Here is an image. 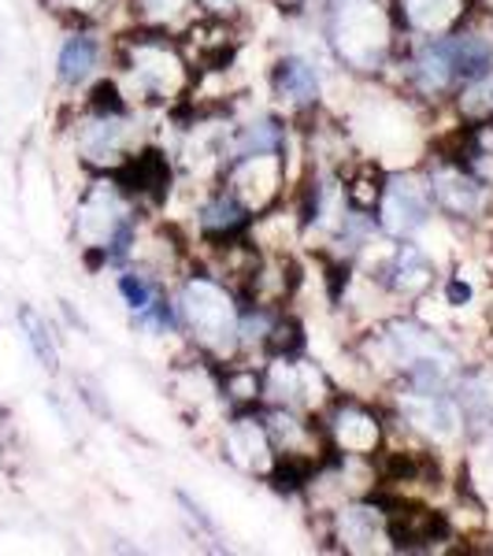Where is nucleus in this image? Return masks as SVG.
Instances as JSON below:
<instances>
[{"label":"nucleus","mask_w":493,"mask_h":556,"mask_svg":"<svg viewBox=\"0 0 493 556\" xmlns=\"http://www.w3.org/2000/svg\"><path fill=\"white\" fill-rule=\"evenodd\" d=\"M330 38L345 64L375 71L390 49V23L375 0H338L330 12Z\"/></svg>","instance_id":"1"},{"label":"nucleus","mask_w":493,"mask_h":556,"mask_svg":"<svg viewBox=\"0 0 493 556\" xmlns=\"http://www.w3.org/2000/svg\"><path fill=\"white\" fill-rule=\"evenodd\" d=\"M178 319L193 330V338L208 349H223L238 342V308L235 298L227 293V286H219L215 278L201 275L190 278L178 293Z\"/></svg>","instance_id":"2"},{"label":"nucleus","mask_w":493,"mask_h":556,"mask_svg":"<svg viewBox=\"0 0 493 556\" xmlns=\"http://www.w3.org/2000/svg\"><path fill=\"white\" fill-rule=\"evenodd\" d=\"M123 67H127L134 101H172L186 86V64L164 41V34L134 38Z\"/></svg>","instance_id":"3"},{"label":"nucleus","mask_w":493,"mask_h":556,"mask_svg":"<svg viewBox=\"0 0 493 556\" xmlns=\"http://www.w3.org/2000/svg\"><path fill=\"white\" fill-rule=\"evenodd\" d=\"M127 112H89L75 123V149L93 167H119L130 156Z\"/></svg>","instance_id":"4"},{"label":"nucleus","mask_w":493,"mask_h":556,"mask_svg":"<svg viewBox=\"0 0 493 556\" xmlns=\"http://www.w3.org/2000/svg\"><path fill=\"white\" fill-rule=\"evenodd\" d=\"M430 212H434V201H430L427 182H419V178H412V175L387 178V190H382V201H379L382 230H390L393 238H408L427 227Z\"/></svg>","instance_id":"5"},{"label":"nucleus","mask_w":493,"mask_h":556,"mask_svg":"<svg viewBox=\"0 0 493 556\" xmlns=\"http://www.w3.org/2000/svg\"><path fill=\"white\" fill-rule=\"evenodd\" d=\"M430 201L438 212L453 215V219H468L486 204V190L464 164H442L438 172H430L427 178Z\"/></svg>","instance_id":"6"},{"label":"nucleus","mask_w":493,"mask_h":556,"mask_svg":"<svg viewBox=\"0 0 493 556\" xmlns=\"http://www.w3.org/2000/svg\"><path fill=\"white\" fill-rule=\"evenodd\" d=\"M327 434L334 442V450L342 456H371L379 453L382 442V424L375 412H367L364 405H353V401H342L327 419Z\"/></svg>","instance_id":"7"},{"label":"nucleus","mask_w":493,"mask_h":556,"mask_svg":"<svg viewBox=\"0 0 493 556\" xmlns=\"http://www.w3.org/2000/svg\"><path fill=\"white\" fill-rule=\"evenodd\" d=\"M375 278H379L382 290L390 293H419L430 286V278H434V267H430V260L419 253L416 245H397L393 249V256L382 260L379 267H375Z\"/></svg>","instance_id":"8"},{"label":"nucleus","mask_w":493,"mask_h":556,"mask_svg":"<svg viewBox=\"0 0 493 556\" xmlns=\"http://www.w3.org/2000/svg\"><path fill=\"white\" fill-rule=\"evenodd\" d=\"M271 89L290 108H316L319 104V71L308 56H282L271 71Z\"/></svg>","instance_id":"9"},{"label":"nucleus","mask_w":493,"mask_h":556,"mask_svg":"<svg viewBox=\"0 0 493 556\" xmlns=\"http://www.w3.org/2000/svg\"><path fill=\"white\" fill-rule=\"evenodd\" d=\"M471 0H397V23L408 34H445L464 23Z\"/></svg>","instance_id":"10"},{"label":"nucleus","mask_w":493,"mask_h":556,"mask_svg":"<svg viewBox=\"0 0 493 556\" xmlns=\"http://www.w3.org/2000/svg\"><path fill=\"white\" fill-rule=\"evenodd\" d=\"M227 453L245 471H267V464L275 460V445L267 438V427L256 424V419H235L227 427Z\"/></svg>","instance_id":"11"},{"label":"nucleus","mask_w":493,"mask_h":556,"mask_svg":"<svg viewBox=\"0 0 493 556\" xmlns=\"http://www.w3.org/2000/svg\"><path fill=\"white\" fill-rule=\"evenodd\" d=\"M97 64H101V41H97L93 34L78 30V34H71L64 41V49H60L56 75L64 86H83L93 78Z\"/></svg>","instance_id":"12"},{"label":"nucleus","mask_w":493,"mask_h":556,"mask_svg":"<svg viewBox=\"0 0 493 556\" xmlns=\"http://www.w3.org/2000/svg\"><path fill=\"white\" fill-rule=\"evenodd\" d=\"M197 219H201V230L208 238H227L230 241L238 230H245L249 208L230 190H219L201 204V215H197Z\"/></svg>","instance_id":"13"},{"label":"nucleus","mask_w":493,"mask_h":556,"mask_svg":"<svg viewBox=\"0 0 493 556\" xmlns=\"http://www.w3.org/2000/svg\"><path fill=\"white\" fill-rule=\"evenodd\" d=\"M342 538L345 549H375V542L387 538V519H379L371 508H342Z\"/></svg>","instance_id":"14"},{"label":"nucleus","mask_w":493,"mask_h":556,"mask_svg":"<svg viewBox=\"0 0 493 556\" xmlns=\"http://www.w3.org/2000/svg\"><path fill=\"white\" fill-rule=\"evenodd\" d=\"M20 323H23L26 345H30V353L38 356V364L45 367V371H56V367H60V349H56V342H52L49 323H45L34 308H20Z\"/></svg>","instance_id":"15"},{"label":"nucleus","mask_w":493,"mask_h":556,"mask_svg":"<svg viewBox=\"0 0 493 556\" xmlns=\"http://www.w3.org/2000/svg\"><path fill=\"white\" fill-rule=\"evenodd\" d=\"M197 0H134V12L141 15L149 26H160L164 30L167 23H175L178 15H186Z\"/></svg>","instance_id":"16"},{"label":"nucleus","mask_w":493,"mask_h":556,"mask_svg":"<svg viewBox=\"0 0 493 556\" xmlns=\"http://www.w3.org/2000/svg\"><path fill=\"white\" fill-rule=\"evenodd\" d=\"M119 293L127 298V304H130L134 312H141L146 304H152V301L160 298L156 286H152L146 275H134V271L130 275H119Z\"/></svg>","instance_id":"17"},{"label":"nucleus","mask_w":493,"mask_h":556,"mask_svg":"<svg viewBox=\"0 0 493 556\" xmlns=\"http://www.w3.org/2000/svg\"><path fill=\"white\" fill-rule=\"evenodd\" d=\"M45 4L52 8V12H64V15H78V20H89V15H97L108 0H45Z\"/></svg>","instance_id":"18"},{"label":"nucleus","mask_w":493,"mask_h":556,"mask_svg":"<svg viewBox=\"0 0 493 556\" xmlns=\"http://www.w3.org/2000/svg\"><path fill=\"white\" fill-rule=\"evenodd\" d=\"M197 4H201L208 15H215V20H227V15L241 4V0H197Z\"/></svg>","instance_id":"19"}]
</instances>
